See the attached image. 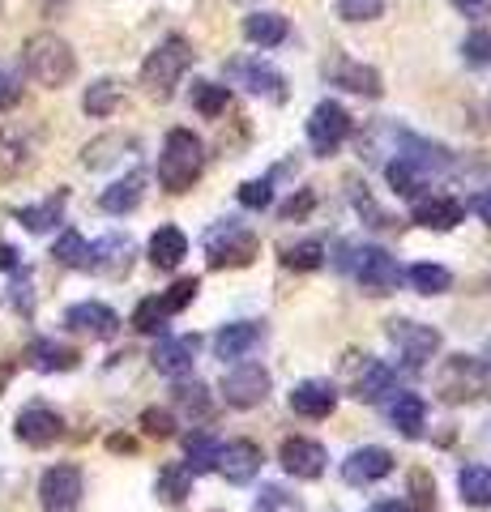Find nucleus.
<instances>
[{
	"label": "nucleus",
	"instance_id": "1",
	"mask_svg": "<svg viewBox=\"0 0 491 512\" xmlns=\"http://www.w3.org/2000/svg\"><path fill=\"white\" fill-rule=\"evenodd\" d=\"M188 69H193V43H188L184 35H167L146 56V64H141V90H146L150 99L167 103Z\"/></svg>",
	"mask_w": 491,
	"mask_h": 512
},
{
	"label": "nucleus",
	"instance_id": "2",
	"mask_svg": "<svg viewBox=\"0 0 491 512\" xmlns=\"http://www.w3.org/2000/svg\"><path fill=\"white\" fill-rule=\"evenodd\" d=\"M205 167V146L193 128H171L163 141V154H158V184L167 192H188L201 180Z\"/></svg>",
	"mask_w": 491,
	"mask_h": 512
},
{
	"label": "nucleus",
	"instance_id": "3",
	"mask_svg": "<svg viewBox=\"0 0 491 512\" xmlns=\"http://www.w3.org/2000/svg\"><path fill=\"white\" fill-rule=\"evenodd\" d=\"M22 64H26V73L35 77L39 86L47 90H60V86H69L73 82V73H77V56H73V47L52 35V30H43V35H30L26 47H22Z\"/></svg>",
	"mask_w": 491,
	"mask_h": 512
},
{
	"label": "nucleus",
	"instance_id": "4",
	"mask_svg": "<svg viewBox=\"0 0 491 512\" xmlns=\"http://www.w3.org/2000/svg\"><path fill=\"white\" fill-rule=\"evenodd\" d=\"M342 252H346L342 269H346V274H355V282L363 286V295H393V291H398L402 269H398V261H393L385 248H376V244H346Z\"/></svg>",
	"mask_w": 491,
	"mask_h": 512
},
{
	"label": "nucleus",
	"instance_id": "5",
	"mask_svg": "<svg viewBox=\"0 0 491 512\" xmlns=\"http://www.w3.org/2000/svg\"><path fill=\"white\" fill-rule=\"evenodd\" d=\"M257 252H261V239L240 218L214 222L205 231V261H210V269H244L257 261Z\"/></svg>",
	"mask_w": 491,
	"mask_h": 512
},
{
	"label": "nucleus",
	"instance_id": "6",
	"mask_svg": "<svg viewBox=\"0 0 491 512\" xmlns=\"http://www.w3.org/2000/svg\"><path fill=\"white\" fill-rule=\"evenodd\" d=\"M223 73H227V82L244 86L248 94H261V99H274V103L287 99V77L261 56H235L223 64Z\"/></svg>",
	"mask_w": 491,
	"mask_h": 512
},
{
	"label": "nucleus",
	"instance_id": "7",
	"mask_svg": "<svg viewBox=\"0 0 491 512\" xmlns=\"http://www.w3.org/2000/svg\"><path fill=\"white\" fill-rule=\"evenodd\" d=\"M346 137H351V111H346L342 103H334V99H321L312 107V116H308V146H312V154H321V158L338 154V146Z\"/></svg>",
	"mask_w": 491,
	"mask_h": 512
},
{
	"label": "nucleus",
	"instance_id": "8",
	"mask_svg": "<svg viewBox=\"0 0 491 512\" xmlns=\"http://www.w3.org/2000/svg\"><path fill=\"white\" fill-rule=\"evenodd\" d=\"M82 491H86L82 470L69 466V461L65 466H52L39 478V508L43 512H77L82 508Z\"/></svg>",
	"mask_w": 491,
	"mask_h": 512
},
{
	"label": "nucleus",
	"instance_id": "9",
	"mask_svg": "<svg viewBox=\"0 0 491 512\" xmlns=\"http://www.w3.org/2000/svg\"><path fill=\"white\" fill-rule=\"evenodd\" d=\"M389 342L402 350V359L410 367H423L427 359H436V350H440V329L432 325H423V320H389Z\"/></svg>",
	"mask_w": 491,
	"mask_h": 512
},
{
	"label": "nucleus",
	"instance_id": "10",
	"mask_svg": "<svg viewBox=\"0 0 491 512\" xmlns=\"http://www.w3.org/2000/svg\"><path fill=\"white\" fill-rule=\"evenodd\" d=\"M223 397L235 410H252L269 397V372L261 363H235L231 372H223Z\"/></svg>",
	"mask_w": 491,
	"mask_h": 512
},
{
	"label": "nucleus",
	"instance_id": "11",
	"mask_svg": "<svg viewBox=\"0 0 491 512\" xmlns=\"http://www.w3.org/2000/svg\"><path fill=\"white\" fill-rule=\"evenodd\" d=\"M13 436H18L26 448H47L65 436V419L52 410V406H26L18 419H13Z\"/></svg>",
	"mask_w": 491,
	"mask_h": 512
},
{
	"label": "nucleus",
	"instance_id": "12",
	"mask_svg": "<svg viewBox=\"0 0 491 512\" xmlns=\"http://www.w3.org/2000/svg\"><path fill=\"white\" fill-rule=\"evenodd\" d=\"M389 474H393V453L389 448H380V444L355 448V453L342 461V478L351 487H372V483H380V478H389Z\"/></svg>",
	"mask_w": 491,
	"mask_h": 512
},
{
	"label": "nucleus",
	"instance_id": "13",
	"mask_svg": "<svg viewBox=\"0 0 491 512\" xmlns=\"http://www.w3.org/2000/svg\"><path fill=\"white\" fill-rule=\"evenodd\" d=\"M261 444H252V440H231V444H223L218 448V474L227 478V483H235V487H244V483H252V478L261 474Z\"/></svg>",
	"mask_w": 491,
	"mask_h": 512
},
{
	"label": "nucleus",
	"instance_id": "14",
	"mask_svg": "<svg viewBox=\"0 0 491 512\" xmlns=\"http://www.w3.org/2000/svg\"><path fill=\"white\" fill-rule=\"evenodd\" d=\"M410 222H419L423 231H453L457 222H466V205L457 197H440V192H432V197H415V205H410Z\"/></svg>",
	"mask_w": 491,
	"mask_h": 512
},
{
	"label": "nucleus",
	"instance_id": "15",
	"mask_svg": "<svg viewBox=\"0 0 491 512\" xmlns=\"http://www.w3.org/2000/svg\"><path fill=\"white\" fill-rule=\"evenodd\" d=\"M65 325L73 333H86V338L107 342V338H116V333H120V316L107 308V303L86 299V303H73V308L65 312Z\"/></svg>",
	"mask_w": 491,
	"mask_h": 512
},
{
	"label": "nucleus",
	"instance_id": "16",
	"mask_svg": "<svg viewBox=\"0 0 491 512\" xmlns=\"http://www.w3.org/2000/svg\"><path fill=\"white\" fill-rule=\"evenodd\" d=\"M265 342V325H257V320H235V325H223L214 333V355L218 359H231V363H240L248 359L252 350H257Z\"/></svg>",
	"mask_w": 491,
	"mask_h": 512
},
{
	"label": "nucleus",
	"instance_id": "17",
	"mask_svg": "<svg viewBox=\"0 0 491 512\" xmlns=\"http://www.w3.org/2000/svg\"><path fill=\"white\" fill-rule=\"evenodd\" d=\"M278 461H282V470L295 474V478H321L329 453L316 440L287 436V440H282V448H278Z\"/></svg>",
	"mask_w": 491,
	"mask_h": 512
},
{
	"label": "nucleus",
	"instance_id": "18",
	"mask_svg": "<svg viewBox=\"0 0 491 512\" xmlns=\"http://www.w3.org/2000/svg\"><path fill=\"white\" fill-rule=\"evenodd\" d=\"M479 389H483V363L479 359L457 355L445 363V372H440V397H445V402H466V397H474Z\"/></svg>",
	"mask_w": 491,
	"mask_h": 512
},
{
	"label": "nucleus",
	"instance_id": "19",
	"mask_svg": "<svg viewBox=\"0 0 491 512\" xmlns=\"http://www.w3.org/2000/svg\"><path fill=\"white\" fill-rule=\"evenodd\" d=\"M329 82L351 90V94H363V99H380V94H385V82H380V73L372 69V64L346 60V56H338L334 64H329Z\"/></svg>",
	"mask_w": 491,
	"mask_h": 512
},
{
	"label": "nucleus",
	"instance_id": "20",
	"mask_svg": "<svg viewBox=\"0 0 491 512\" xmlns=\"http://www.w3.org/2000/svg\"><path fill=\"white\" fill-rule=\"evenodd\" d=\"M30 167H35V141L22 128L5 124L0 128V180H18Z\"/></svg>",
	"mask_w": 491,
	"mask_h": 512
},
{
	"label": "nucleus",
	"instance_id": "21",
	"mask_svg": "<svg viewBox=\"0 0 491 512\" xmlns=\"http://www.w3.org/2000/svg\"><path fill=\"white\" fill-rule=\"evenodd\" d=\"M133 265V239L129 235H103L99 244H90V269L107 278H124Z\"/></svg>",
	"mask_w": 491,
	"mask_h": 512
},
{
	"label": "nucleus",
	"instance_id": "22",
	"mask_svg": "<svg viewBox=\"0 0 491 512\" xmlns=\"http://www.w3.org/2000/svg\"><path fill=\"white\" fill-rule=\"evenodd\" d=\"M338 406V389L329 380H304L291 389V410L304 419H329Z\"/></svg>",
	"mask_w": 491,
	"mask_h": 512
},
{
	"label": "nucleus",
	"instance_id": "23",
	"mask_svg": "<svg viewBox=\"0 0 491 512\" xmlns=\"http://www.w3.org/2000/svg\"><path fill=\"white\" fill-rule=\"evenodd\" d=\"M197 346H201L197 338H158V346L150 350V363L163 376H184V372H193Z\"/></svg>",
	"mask_w": 491,
	"mask_h": 512
},
{
	"label": "nucleus",
	"instance_id": "24",
	"mask_svg": "<svg viewBox=\"0 0 491 512\" xmlns=\"http://www.w3.org/2000/svg\"><path fill=\"white\" fill-rule=\"evenodd\" d=\"M398 389V372H393L389 363H380V359H363V372L355 376V397L359 402H368L376 406L385 393Z\"/></svg>",
	"mask_w": 491,
	"mask_h": 512
},
{
	"label": "nucleus",
	"instance_id": "25",
	"mask_svg": "<svg viewBox=\"0 0 491 512\" xmlns=\"http://www.w3.org/2000/svg\"><path fill=\"white\" fill-rule=\"evenodd\" d=\"M65 201H69V192L65 188H56L47 201H39V205H18L13 210V218L22 222L26 231H35V235H43V231H52L60 218H65Z\"/></svg>",
	"mask_w": 491,
	"mask_h": 512
},
{
	"label": "nucleus",
	"instance_id": "26",
	"mask_svg": "<svg viewBox=\"0 0 491 512\" xmlns=\"http://www.w3.org/2000/svg\"><path fill=\"white\" fill-rule=\"evenodd\" d=\"M287 35H291V26H287V18L282 13H269V9H257V13H248L244 18V39L252 43V47H278V43H287Z\"/></svg>",
	"mask_w": 491,
	"mask_h": 512
},
{
	"label": "nucleus",
	"instance_id": "27",
	"mask_svg": "<svg viewBox=\"0 0 491 512\" xmlns=\"http://www.w3.org/2000/svg\"><path fill=\"white\" fill-rule=\"evenodd\" d=\"M389 423L398 427L406 440H419L423 427H427V402L419 393H398L393 406H389Z\"/></svg>",
	"mask_w": 491,
	"mask_h": 512
},
{
	"label": "nucleus",
	"instance_id": "28",
	"mask_svg": "<svg viewBox=\"0 0 491 512\" xmlns=\"http://www.w3.org/2000/svg\"><path fill=\"white\" fill-rule=\"evenodd\" d=\"M141 192H146V175L141 171H129L124 180H116L112 188H103V197H99V205L107 214H133L137 205H141Z\"/></svg>",
	"mask_w": 491,
	"mask_h": 512
},
{
	"label": "nucleus",
	"instance_id": "29",
	"mask_svg": "<svg viewBox=\"0 0 491 512\" xmlns=\"http://www.w3.org/2000/svg\"><path fill=\"white\" fill-rule=\"evenodd\" d=\"M184 256H188V235L180 227H158L150 235V265L154 269H180Z\"/></svg>",
	"mask_w": 491,
	"mask_h": 512
},
{
	"label": "nucleus",
	"instance_id": "30",
	"mask_svg": "<svg viewBox=\"0 0 491 512\" xmlns=\"http://www.w3.org/2000/svg\"><path fill=\"white\" fill-rule=\"evenodd\" d=\"M26 359H30V367H39V372H73V367L82 363V355H77L73 346L52 342V338H39L26 350Z\"/></svg>",
	"mask_w": 491,
	"mask_h": 512
},
{
	"label": "nucleus",
	"instance_id": "31",
	"mask_svg": "<svg viewBox=\"0 0 491 512\" xmlns=\"http://www.w3.org/2000/svg\"><path fill=\"white\" fill-rule=\"evenodd\" d=\"M385 180H389V188L398 192V197H423V188H427V180H432V175H427L419 163H410V158H389L385 163Z\"/></svg>",
	"mask_w": 491,
	"mask_h": 512
},
{
	"label": "nucleus",
	"instance_id": "32",
	"mask_svg": "<svg viewBox=\"0 0 491 512\" xmlns=\"http://www.w3.org/2000/svg\"><path fill=\"white\" fill-rule=\"evenodd\" d=\"M154 495L163 504H184L193 495V470L184 461H171V466L158 470V483H154Z\"/></svg>",
	"mask_w": 491,
	"mask_h": 512
},
{
	"label": "nucleus",
	"instance_id": "33",
	"mask_svg": "<svg viewBox=\"0 0 491 512\" xmlns=\"http://www.w3.org/2000/svg\"><path fill=\"white\" fill-rule=\"evenodd\" d=\"M457 491L470 508H491V466H466L457 474Z\"/></svg>",
	"mask_w": 491,
	"mask_h": 512
},
{
	"label": "nucleus",
	"instance_id": "34",
	"mask_svg": "<svg viewBox=\"0 0 491 512\" xmlns=\"http://www.w3.org/2000/svg\"><path fill=\"white\" fill-rule=\"evenodd\" d=\"M82 107H86V116H94V120L112 116V111L120 107V82H112V77H99V82H90L86 94H82Z\"/></svg>",
	"mask_w": 491,
	"mask_h": 512
},
{
	"label": "nucleus",
	"instance_id": "35",
	"mask_svg": "<svg viewBox=\"0 0 491 512\" xmlns=\"http://www.w3.org/2000/svg\"><path fill=\"white\" fill-rule=\"evenodd\" d=\"M218 448H223V444H218L214 436H205V431H197V436L184 440V453H188L184 466L193 470V478L205 474V470H218Z\"/></svg>",
	"mask_w": 491,
	"mask_h": 512
},
{
	"label": "nucleus",
	"instance_id": "36",
	"mask_svg": "<svg viewBox=\"0 0 491 512\" xmlns=\"http://www.w3.org/2000/svg\"><path fill=\"white\" fill-rule=\"evenodd\" d=\"M325 244L321 239H304V244H287L282 248V265L287 269H299V274H312V269L325 265Z\"/></svg>",
	"mask_w": 491,
	"mask_h": 512
},
{
	"label": "nucleus",
	"instance_id": "37",
	"mask_svg": "<svg viewBox=\"0 0 491 512\" xmlns=\"http://www.w3.org/2000/svg\"><path fill=\"white\" fill-rule=\"evenodd\" d=\"M410 286H415L419 295H445L453 286V274L445 265H432V261H419L410 265Z\"/></svg>",
	"mask_w": 491,
	"mask_h": 512
},
{
	"label": "nucleus",
	"instance_id": "38",
	"mask_svg": "<svg viewBox=\"0 0 491 512\" xmlns=\"http://www.w3.org/2000/svg\"><path fill=\"white\" fill-rule=\"evenodd\" d=\"M193 107L205 120H218L231 107V90L218 86V82H193Z\"/></svg>",
	"mask_w": 491,
	"mask_h": 512
},
{
	"label": "nucleus",
	"instance_id": "39",
	"mask_svg": "<svg viewBox=\"0 0 491 512\" xmlns=\"http://www.w3.org/2000/svg\"><path fill=\"white\" fill-rule=\"evenodd\" d=\"M52 256H56V261L65 265V269H90V244H86V239L77 235V231L60 235L56 248H52Z\"/></svg>",
	"mask_w": 491,
	"mask_h": 512
},
{
	"label": "nucleus",
	"instance_id": "40",
	"mask_svg": "<svg viewBox=\"0 0 491 512\" xmlns=\"http://www.w3.org/2000/svg\"><path fill=\"white\" fill-rule=\"evenodd\" d=\"M167 308H163V299L150 295V299H141L137 303V312H133V329L137 333H163L167 329Z\"/></svg>",
	"mask_w": 491,
	"mask_h": 512
},
{
	"label": "nucleus",
	"instance_id": "41",
	"mask_svg": "<svg viewBox=\"0 0 491 512\" xmlns=\"http://www.w3.org/2000/svg\"><path fill=\"white\" fill-rule=\"evenodd\" d=\"M235 197H240L244 210H269V205H274V180H269V175H261V180H244Z\"/></svg>",
	"mask_w": 491,
	"mask_h": 512
},
{
	"label": "nucleus",
	"instance_id": "42",
	"mask_svg": "<svg viewBox=\"0 0 491 512\" xmlns=\"http://www.w3.org/2000/svg\"><path fill=\"white\" fill-rule=\"evenodd\" d=\"M462 60L474 69H491V30H470L462 39Z\"/></svg>",
	"mask_w": 491,
	"mask_h": 512
},
{
	"label": "nucleus",
	"instance_id": "43",
	"mask_svg": "<svg viewBox=\"0 0 491 512\" xmlns=\"http://www.w3.org/2000/svg\"><path fill=\"white\" fill-rule=\"evenodd\" d=\"M197 291H201V282H197V278H176V282H171V291H163L158 299H163L167 316H176V312H184L188 303L197 299Z\"/></svg>",
	"mask_w": 491,
	"mask_h": 512
},
{
	"label": "nucleus",
	"instance_id": "44",
	"mask_svg": "<svg viewBox=\"0 0 491 512\" xmlns=\"http://www.w3.org/2000/svg\"><path fill=\"white\" fill-rule=\"evenodd\" d=\"M351 201H355V210H359V218L363 222H368V227H376V231H385V227H393V218L385 214V210H380V205L372 201V192L368 188H359L355 184V192H351Z\"/></svg>",
	"mask_w": 491,
	"mask_h": 512
},
{
	"label": "nucleus",
	"instance_id": "45",
	"mask_svg": "<svg viewBox=\"0 0 491 512\" xmlns=\"http://www.w3.org/2000/svg\"><path fill=\"white\" fill-rule=\"evenodd\" d=\"M141 431H146V436H154V440H171V436H176V414H171V410H158V406L141 410Z\"/></svg>",
	"mask_w": 491,
	"mask_h": 512
},
{
	"label": "nucleus",
	"instance_id": "46",
	"mask_svg": "<svg viewBox=\"0 0 491 512\" xmlns=\"http://www.w3.org/2000/svg\"><path fill=\"white\" fill-rule=\"evenodd\" d=\"M252 512H304V504H299L295 495H287L282 487H261L257 504H252Z\"/></svg>",
	"mask_w": 491,
	"mask_h": 512
},
{
	"label": "nucleus",
	"instance_id": "47",
	"mask_svg": "<svg viewBox=\"0 0 491 512\" xmlns=\"http://www.w3.org/2000/svg\"><path fill=\"white\" fill-rule=\"evenodd\" d=\"M385 13V0H338L342 22H376Z\"/></svg>",
	"mask_w": 491,
	"mask_h": 512
},
{
	"label": "nucleus",
	"instance_id": "48",
	"mask_svg": "<svg viewBox=\"0 0 491 512\" xmlns=\"http://www.w3.org/2000/svg\"><path fill=\"white\" fill-rule=\"evenodd\" d=\"M176 406H184L188 414H210V397H205V384L201 380H180L176 384Z\"/></svg>",
	"mask_w": 491,
	"mask_h": 512
},
{
	"label": "nucleus",
	"instance_id": "49",
	"mask_svg": "<svg viewBox=\"0 0 491 512\" xmlns=\"http://www.w3.org/2000/svg\"><path fill=\"white\" fill-rule=\"evenodd\" d=\"M312 205H316V192H312V188H299L295 197L282 205V222H304V218L312 214Z\"/></svg>",
	"mask_w": 491,
	"mask_h": 512
},
{
	"label": "nucleus",
	"instance_id": "50",
	"mask_svg": "<svg viewBox=\"0 0 491 512\" xmlns=\"http://www.w3.org/2000/svg\"><path fill=\"white\" fill-rule=\"evenodd\" d=\"M22 103V77L13 69H0V111H13Z\"/></svg>",
	"mask_w": 491,
	"mask_h": 512
},
{
	"label": "nucleus",
	"instance_id": "51",
	"mask_svg": "<svg viewBox=\"0 0 491 512\" xmlns=\"http://www.w3.org/2000/svg\"><path fill=\"white\" fill-rule=\"evenodd\" d=\"M457 13H466V18H487L491 13V0H453Z\"/></svg>",
	"mask_w": 491,
	"mask_h": 512
},
{
	"label": "nucleus",
	"instance_id": "52",
	"mask_svg": "<svg viewBox=\"0 0 491 512\" xmlns=\"http://www.w3.org/2000/svg\"><path fill=\"white\" fill-rule=\"evenodd\" d=\"M0 269H5V274H18L22 269V252L13 244H0Z\"/></svg>",
	"mask_w": 491,
	"mask_h": 512
},
{
	"label": "nucleus",
	"instance_id": "53",
	"mask_svg": "<svg viewBox=\"0 0 491 512\" xmlns=\"http://www.w3.org/2000/svg\"><path fill=\"white\" fill-rule=\"evenodd\" d=\"M13 303H18L22 312H30V274L22 269V278H18V286H13Z\"/></svg>",
	"mask_w": 491,
	"mask_h": 512
},
{
	"label": "nucleus",
	"instance_id": "54",
	"mask_svg": "<svg viewBox=\"0 0 491 512\" xmlns=\"http://www.w3.org/2000/svg\"><path fill=\"white\" fill-rule=\"evenodd\" d=\"M470 210H474V214H479V218L487 222V227H491V188H483V192H479V197H474V201H470Z\"/></svg>",
	"mask_w": 491,
	"mask_h": 512
},
{
	"label": "nucleus",
	"instance_id": "55",
	"mask_svg": "<svg viewBox=\"0 0 491 512\" xmlns=\"http://www.w3.org/2000/svg\"><path fill=\"white\" fill-rule=\"evenodd\" d=\"M107 448H112V453H137V440H129V436H112V440H107Z\"/></svg>",
	"mask_w": 491,
	"mask_h": 512
},
{
	"label": "nucleus",
	"instance_id": "56",
	"mask_svg": "<svg viewBox=\"0 0 491 512\" xmlns=\"http://www.w3.org/2000/svg\"><path fill=\"white\" fill-rule=\"evenodd\" d=\"M372 512H419L415 504H402V500H380Z\"/></svg>",
	"mask_w": 491,
	"mask_h": 512
},
{
	"label": "nucleus",
	"instance_id": "57",
	"mask_svg": "<svg viewBox=\"0 0 491 512\" xmlns=\"http://www.w3.org/2000/svg\"><path fill=\"white\" fill-rule=\"evenodd\" d=\"M9 376H13V363H0V384H5Z\"/></svg>",
	"mask_w": 491,
	"mask_h": 512
},
{
	"label": "nucleus",
	"instance_id": "58",
	"mask_svg": "<svg viewBox=\"0 0 491 512\" xmlns=\"http://www.w3.org/2000/svg\"><path fill=\"white\" fill-rule=\"evenodd\" d=\"M240 5H252V0H240Z\"/></svg>",
	"mask_w": 491,
	"mask_h": 512
}]
</instances>
